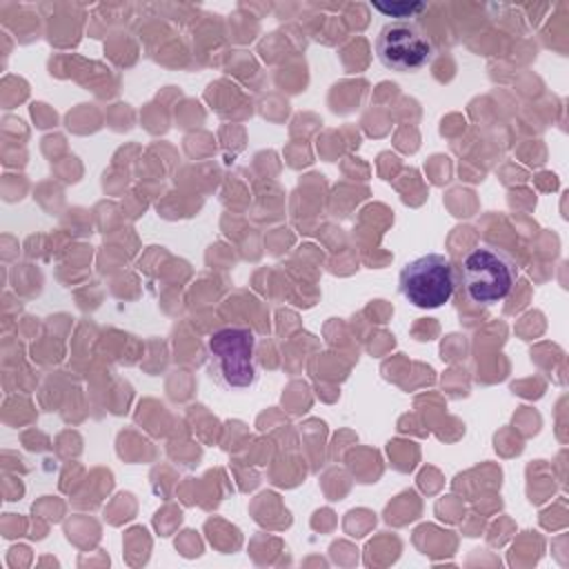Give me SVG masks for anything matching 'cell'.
<instances>
[{"label": "cell", "mask_w": 569, "mask_h": 569, "mask_svg": "<svg viewBox=\"0 0 569 569\" xmlns=\"http://www.w3.org/2000/svg\"><path fill=\"white\" fill-rule=\"evenodd\" d=\"M216 380L227 389H249L258 380L256 333L249 327H220L207 338Z\"/></svg>", "instance_id": "cell-1"}, {"label": "cell", "mask_w": 569, "mask_h": 569, "mask_svg": "<svg viewBox=\"0 0 569 569\" xmlns=\"http://www.w3.org/2000/svg\"><path fill=\"white\" fill-rule=\"evenodd\" d=\"M458 280L462 282L469 300L478 305H493L511 293L518 280V267L505 251L480 244L462 258Z\"/></svg>", "instance_id": "cell-2"}, {"label": "cell", "mask_w": 569, "mask_h": 569, "mask_svg": "<svg viewBox=\"0 0 569 569\" xmlns=\"http://www.w3.org/2000/svg\"><path fill=\"white\" fill-rule=\"evenodd\" d=\"M402 296L420 307L436 309L449 302L458 284V269L442 253H427L416 260H409L398 276Z\"/></svg>", "instance_id": "cell-3"}, {"label": "cell", "mask_w": 569, "mask_h": 569, "mask_svg": "<svg viewBox=\"0 0 569 569\" xmlns=\"http://www.w3.org/2000/svg\"><path fill=\"white\" fill-rule=\"evenodd\" d=\"M376 56L391 69L413 73L431 62L433 42L413 20H391L376 36Z\"/></svg>", "instance_id": "cell-4"}, {"label": "cell", "mask_w": 569, "mask_h": 569, "mask_svg": "<svg viewBox=\"0 0 569 569\" xmlns=\"http://www.w3.org/2000/svg\"><path fill=\"white\" fill-rule=\"evenodd\" d=\"M371 7L389 18H398V20H409L413 18L416 13H420L427 4L425 2H407V0H400V2H371Z\"/></svg>", "instance_id": "cell-5"}]
</instances>
